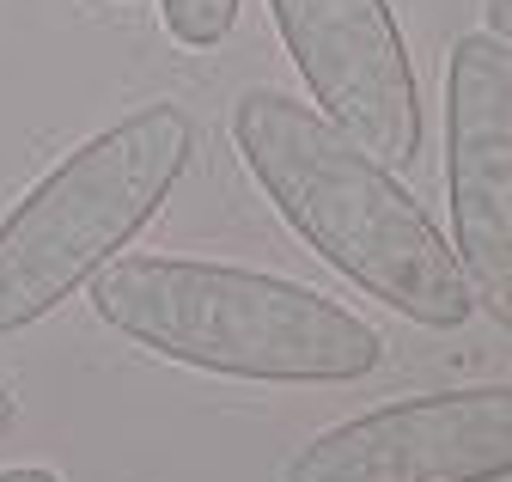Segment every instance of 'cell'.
I'll return each mask as SVG.
<instances>
[{
    "label": "cell",
    "instance_id": "1",
    "mask_svg": "<svg viewBox=\"0 0 512 482\" xmlns=\"http://www.w3.org/2000/svg\"><path fill=\"white\" fill-rule=\"evenodd\" d=\"M232 141L293 238H305L366 299L421 330H458L476 312L452 238L391 177V165L330 116L287 92H244L232 104Z\"/></svg>",
    "mask_w": 512,
    "mask_h": 482
},
{
    "label": "cell",
    "instance_id": "2",
    "mask_svg": "<svg viewBox=\"0 0 512 482\" xmlns=\"http://www.w3.org/2000/svg\"><path fill=\"white\" fill-rule=\"evenodd\" d=\"M92 312L159 360L250 385H348L384 354L348 306L238 263L116 257L92 275Z\"/></svg>",
    "mask_w": 512,
    "mask_h": 482
},
{
    "label": "cell",
    "instance_id": "3",
    "mask_svg": "<svg viewBox=\"0 0 512 482\" xmlns=\"http://www.w3.org/2000/svg\"><path fill=\"white\" fill-rule=\"evenodd\" d=\"M196 153V123L177 104H141L80 141L0 220V336L43 324L92 287L177 190Z\"/></svg>",
    "mask_w": 512,
    "mask_h": 482
},
{
    "label": "cell",
    "instance_id": "4",
    "mask_svg": "<svg viewBox=\"0 0 512 482\" xmlns=\"http://www.w3.org/2000/svg\"><path fill=\"white\" fill-rule=\"evenodd\" d=\"M445 190L470 306L512 330V49L488 31L445 62Z\"/></svg>",
    "mask_w": 512,
    "mask_h": 482
},
{
    "label": "cell",
    "instance_id": "5",
    "mask_svg": "<svg viewBox=\"0 0 512 482\" xmlns=\"http://www.w3.org/2000/svg\"><path fill=\"white\" fill-rule=\"evenodd\" d=\"M512 385L433 391L336 421L305 440L281 482H506Z\"/></svg>",
    "mask_w": 512,
    "mask_h": 482
},
{
    "label": "cell",
    "instance_id": "6",
    "mask_svg": "<svg viewBox=\"0 0 512 482\" xmlns=\"http://www.w3.org/2000/svg\"><path fill=\"white\" fill-rule=\"evenodd\" d=\"M269 13L317 116L372 159L409 165L421 153V92L397 13L384 0H269Z\"/></svg>",
    "mask_w": 512,
    "mask_h": 482
},
{
    "label": "cell",
    "instance_id": "7",
    "mask_svg": "<svg viewBox=\"0 0 512 482\" xmlns=\"http://www.w3.org/2000/svg\"><path fill=\"white\" fill-rule=\"evenodd\" d=\"M238 7L244 0H159V19L183 49H214L238 25Z\"/></svg>",
    "mask_w": 512,
    "mask_h": 482
},
{
    "label": "cell",
    "instance_id": "8",
    "mask_svg": "<svg viewBox=\"0 0 512 482\" xmlns=\"http://www.w3.org/2000/svg\"><path fill=\"white\" fill-rule=\"evenodd\" d=\"M488 37L512 49V0H488Z\"/></svg>",
    "mask_w": 512,
    "mask_h": 482
},
{
    "label": "cell",
    "instance_id": "9",
    "mask_svg": "<svg viewBox=\"0 0 512 482\" xmlns=\"http://www.w3.org/2000/svg\"><path fill=\"white\" fill-rule=\"evenodd\" d=\"M0 482H61V476L43 464H13V470H0Z\"/></svg>",
    "mask_w": 512,
    "mask_h": 482
},
{
    "label": "cell",
    "instance_id": "10",
    "mask_svg": "<svg viewBox=\"0 0 512 482\" xmlns=\"http://www.w3.org/2000/svg\"><path fill=\"white\" fill-rule=\"evenodd\" d=\"M13 421H19V403H13L7 385H0V434H13Z\"/></svg>",
    "mask_w": 512,
    "mask_h": 482
}]
</instances>
